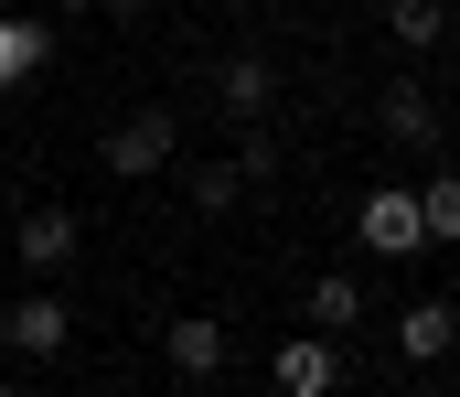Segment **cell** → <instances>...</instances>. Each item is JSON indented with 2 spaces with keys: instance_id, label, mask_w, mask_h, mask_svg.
<instances>
[{
  "instance_id": "15",
  "label": "cell",
  "mask_w": 460,
  "mask_h": 397,
  "mask_svg": "<svg viewBox=\"0 0 460 397\" xmlns=\"http://www.w3.org/2000/svg\"><path fill=\"white\" fill-rule=\"evenodd\" d=\"M97 11H108V22H139V11H150V0H97Z\"/></svg>"
},
{
  "instance_id": "16",
  "label": "cell",
  "mask_w": 460,
  "mask_h": 397,
  "mask_svg": "<svg viewBox=\"0 0 460 397\" xmlns=\"http://www.w3.org/2000/svg\"><path fill=\"white\" fill-rule=\"evenodd\" d=\"M450 22H460V0H450Z\"/></svg>"
},
{
  "instance_id": "10",
  "label": "cell",
  "mask_w": 460,
  "mask_h": 397,
  "mask_svg": "<svg viewBox=\"0 0 460 397\" xmlns=\"http://www.w3.org/2000/svg\"><path fill=\"white\" fill-rule=\"evenodd\" d=\"M300 322L343 344L353 322H364V279H353V268H322V279H311V301H300Z\"/></svg>"
},
{
  "instance_id": "6",
  "label": "cell",
  "mask_w": 460,
  "mask_h": 397,
  "mask_svg": "<svg viewBox=\"0 0 460 397\" xmlns=\"http://www.w3.org/2000/svg\"><path fill=\"white\" fill-rule=\"evenodd\" d=\"M161 355H172L182 387H215V376H226V322H215V311H172V322H161Z\"/></svg>"
},
{
  "instance_id": "11",
  "label": "cell",
  "mask_w": 460,
  "mask_h": 397,
  "mask_svg": "<svg viewBox=\"0 0 460 397\" xmlns=\"http://www.w3.org/2000/svg\"><path fill=\"white\" fill-rule=\"evenodd\" d=\"M43 54H54V32H43L32 11H0V97H11V86H32V76H43Z\"/></svg>"
},
{
  "instance_id": "9",
  "label": "cell",
  "mask_w": 460,
  "mask_h": 397,
  "mask_svg": "<svg viewBox=\"0 0 460 397\" xmlns=\"http://www.w3.org/2000/svg\"><path fill=\"white\" fill-rule=\"evenodd\" d=\"M215 97H226L235 130L268 119V108H279V65H268V54H226V65H215Z\"/></svg>"
},
{
  "instance_id": "2",
  "label": "cell",
  "mask_w": 460,
  "mask_h": 397,
  "mask_svg": "<svg viewBox=\"0 0 460 397\" xmlns=\"http://www.w3.org/2000/svg\"><path fill=\"white\" fill-rule=\"evenodd\" d=\"M353 237H364L375 258H429V226H418V183H375V194H364V215H353Z\"/></svg>"
},
{
  "instance_id": "4",
  "label": "cell",
  "mask_w": 460,
  "mask_h": 397,
  "mask_svg": "<svg viewBox=\"0 0 460 397\" xmlns=\"http://www.w3.org/2000/svg\"><path fill=\"white\" fill-rule=\"evenodd\" d=\"M75 248H86V226H75L65 204H32V215L11 226V258L32 268V279H65V268H75Z\"/></svg>"
},
{
  "instance_id": "1",
  "label": "cell",
  "mask_w": 460,
  "mask_h": 397,
  "mask_svg": "<svg viewBox=\"0 0 460 397\" xmlns=\"http://www.w3.org/2000/svg\"><path fill=\"white\" fill-rule=\"evenodd\" d=\"M97 161H108L118 183H150V172H172V161H182V130H172V108H128V119H108Z\"/></svg>"
},
{
  "instance_id": "12",
  "label": "cell",
  "mask_w": 460,
  "mask_h": 397,
  "mask_svg": "<svg viewBox=\"0 0 460 397\" xmlns=\"http://www.w3.org/2000/svg\"><path fill=\"white\" fill-rule=\"evenodd\" d=\"M439 32H450V0H385V43L396 54H439Z\"/></svg>"
},
{
  "instance_id": "5",
  "label": "cell",
  "mask_w": 460,
  "mask_h": 397,
  "mask_svg": "<svg viewBox=\"0 0 460 397\" xmlns=\"http://www.w3.org/2000/svg\"><path fill=\"white\" fill-rule=\"evenodd\" d=\"M0 344H11V355H65V344H75V311H65L54 290H22V301H0Z\"/></svg>"
},
{
  "instance_id": "13",
  "label": "cell",
  "mask_w": 460,
  "mask_h": 397,
  "mask_svg": "<svg viewBox=\"0 0 460 397\" xmlns=\"http://www.w3.org/2000/svg\"><path fill=\"white\" fill-rule=\"evenodd\" d=\"M418 226H429V248H460V172L418 183Z\"/></svg>"
},
{
  "instance_id": "3",
  "label": "cell",
  "mask_w": 460,
  "mask_h": 397,
  "mask_svg": "<svg viewBox=\"0 0 460 397\" xmlns=\"http://www.w3.org/2000/svg\"><path fill=\"white\" fill-rule=\"evenodd\" d=\"M375 130L396 140V150H439V130H450V119H439V86H429V76H385V86H375Z\"/></svg>"
},
{
  "instance_id": "7",
  "label": "cell",
  "mask_w": 460,
  "mask_h": 397,
  "mask_svg": "<svg viewBox=\"0 0 460 397\" xmlns=\"http://www.w3.org/2000/svg\"><path fill=\"white\" fill-rule=\"evenodd\" d=\"M268 376H279L289 397H332L343 387V344H332V333H289V344L268 355Z\"/></svg>"
},
{
  "instance_id": "14",
  "label": "cell",
  "mask_w": 460,
  "mask_h": 397,
  "mask_svg": "<svg viewBox=\"0 0 460 397\" xmlns=\"http://www.w3.org/2000/svg\"><path fill=\"white\" fill-rule=\"evenodd\" d=\"M182 183H193V204H204V215H226L235 194H246V172H235V150H226V161H193Z\"/></svg>"
},
{
  "instance_id": "8",
  "label": "cell",
  "mask_w": 460,
  "mask_h": 397,
  "mask_svg": "<svg viewBox=\"0 0 460 397\" xmlns=\"http://www.w3.org/2000/svg\"><path fill=\"white\" fill-rule=\"evenodd\" d=\"M450 344H460V301L450 290H418V301L396 311V355H407V365H439Z\"/></svg>"
}]
</instances>
